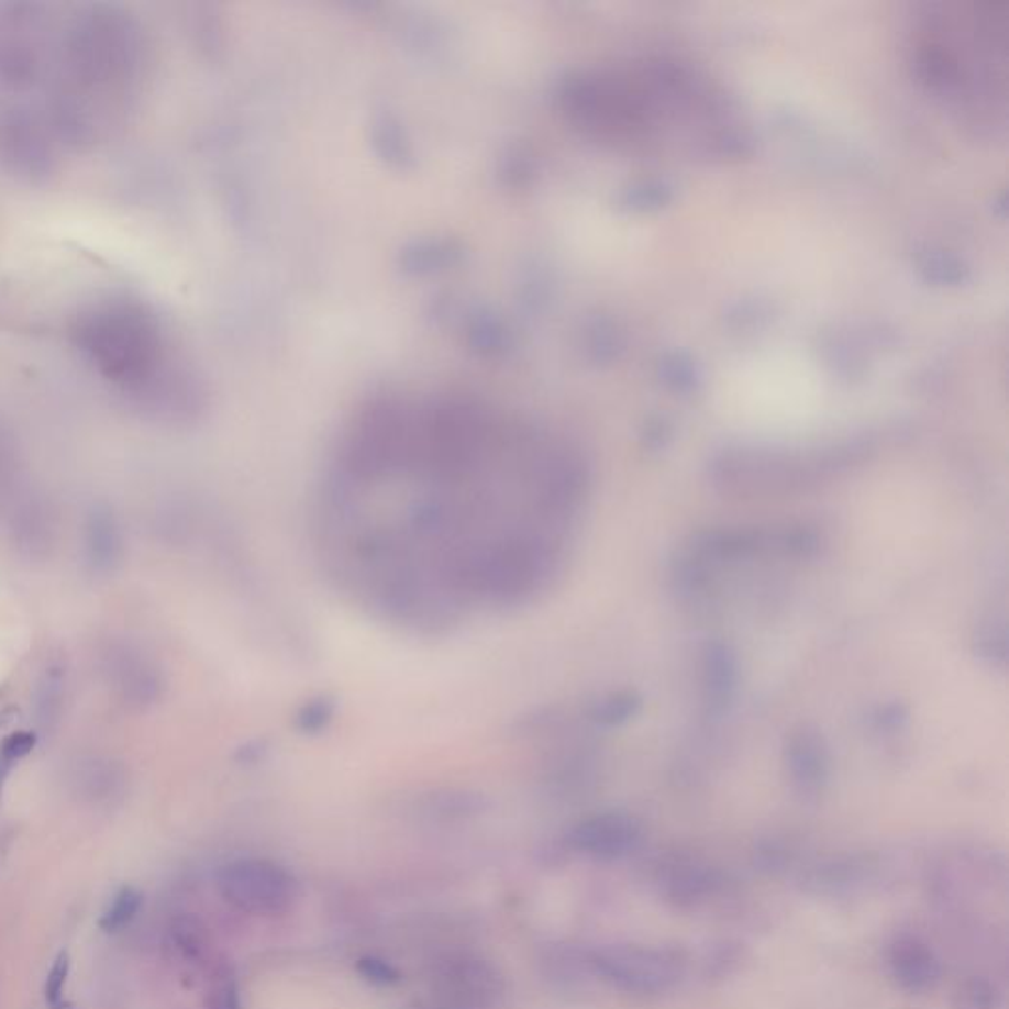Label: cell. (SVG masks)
<instances>
[{
  "mask_svg": "<svg viewBox=\"0 0 1009 1009\" xmlns=\"http://www.w3.org/2000/svg\"><path fill=\"white\" fill-rule=\"evenodd\" d=\"M151 71L143 24L117 4H87L59 22L49 119L62 148L93 151L133 124Z\"/></svg>",
  "mask_w": 1009,
  "mask_h": 1009,
  "instance_id": "cell-1",
  "label": "cell"
},
{
  "mask_svg": "<svg viewBox=\"0 0 1009 1009\" xmlns=\"http://www.w3.org/2000/svg\"><path fill=\"white\" fill-rule=\"evenodd\" d=\"M69 342L111 391L146 417L184 420L198 409L196 381L180 343L141 298L113 295L84 306L71 318Z\"/></svg>",
  "mask_w": 1009,
  "mask_h": 1009,
  "instance_id": "cell-2",
  "label": "cell"
},
{
  "mask_svg": "<svg viewBox=\"0 0 1009 1009\" xmlns=\"http://www.w3.org/2000/svg\"><path fill=\"white\" fill-rule=\"evenodd\" d=\"M1008 0H980L936 9L923 22L919 40L924 71L958 109L991 114L996 96L1006 97Z\"/></svg>",
  "mask_w": 1009,
  "mask_h": 1009,
  "instance_id": "cell-3",
  "label": "cell"
},
{
  "mask_svg": "<svg viewBox=\"0 0 1009 1009\" xmlns=\"http://www.w3.org/2000/svg\"><path fill=\"white\" fill-rule=\"evenodd\" d=\"M57 26L44 4H0V114L52 123L48 93Z\"/></svg>",
  "mask_w": 1009,
  "mask_h": 1009,
  "instance_id": "cell-4",
  "label": "cell"
},
{
  "mask_svg": "<svg viewBox=\"0 0 1009 1009\" xmlns=\"http://www.w3.org/2000/svg\"><path fill=\"white\" fill-rule=\"evenodd\" d=\"M496 448V426L486 412L464 402L410 409L409 474L459 484L477 474Z\"/></svg>",
  "mask_w": 1009,
  "mask_h": 1009,
  "instance_id": "cell-5",
  "label": "cell"
},
{
  "mask_svg": "<svg viewBox=\"0 0 1009 1009\" xmlns=\"http://www.w3.org/2000/svg\"><path fill=\"white\" fill-rule=\"evenodd\" d=\"M591 974L613 990L661 996L685 980L690 958L683 949L657 944H608L590 951Z\"/></svg>",
  "mask_w": 1009,
  "mask_h": 1009,
  "instance_id": "cell-6",
  "label": "cell"
},
{
  "mask_svg": "<svg viewBox=\"0 0 1009 1009\" xmlns=\"http://www.w3.org/2000/svg\"><path fill=\"white\" fill-rule=\"evenodd\" d=\"M221 897L239 911L251 914H282L300 894L296 877L268 860H237L218 872Z\"/></svg>",
  "mask_w": 1009,
  "mask_h": 1009,
  "instance_id": "cell-7",
  "label": "cell"
},
{
  "mask_svg": "<svg viewBox=\"0 0 1009 1009\" xmlns=\"http://www.w3.org/2000/svg\"><path fill=\"white\" fill-rule=\"evenodd\" d=\"M643 824L633 814L606 810L580 820L570 830L568 844L584 856L610 862L633 854L643 844Z\"/></svg>",
  "mask_w": 1009,
  "mask_h": 1009,
  "instance_id": "cell-8",
  "label": "cell"
},
{
  "mask_svg": "<svg viewBox=\"0 0 1009 1009\" xmlns=\"http://www.w3.org/2000/svg\"><path fill=\"white\" fill-rule=\"evenodd\" d=\"M655 886L670 903L698 907L724 894L728 876L702 860L673 857L657 867Z\"/></svg>",
  "mask_w": 1009,
  "mask_h": 1009,
  "instance_id": "cell-9",
  "label": "cell"
},
{
  "mask_svg": "<svg viewBox=\"0 0 1009 1009\" xmlns=\"http://www.w3.org/2000/svg\"><path fill=\"white\" fill-rule=\"evenodd\" d=\"M887 966L897 986L913 996L933 991L943 978L941 958L917 934H897L887 951Z\"/></svg>",
  "mask_w": 1009,
  "mask_h": 1009,
  "instance_id": "cell-10",
  "label": "cell"
},
{
  "mask_svg": "<svg viewBox=\"0 0 1009 1009\" xmlns=\"http://www.w3.org/2000/svg\"><path fill=\"white\" fill-rule=\"evenodd\" d=\"M876 874V864L864 856L830 857L802 872L800 884L827 896H839L854 891L856 887L866 886Z\"/></svg>",
  "mask_w": 1009,
  "mask_h": 1009,
  "instance_id": "cell-11",
  "label": "cell"
},
{
  "mask_svg": "<svg viewBox=\"0 0 1009 1009\" xmlns=\"http://www.w3.org/2000/svg\"><path fill=\"white\" fill-rule=\"evenodd\" d=\"M117 655L119 657H113L111 665V675L117 678V688H121L124 696L134 698V702L141 705L154 700L160 690L158 673L136 653L133 655L129 651H121Z\"/></svg>",
  "mask_w": 1009,
  "mask_h": 1009,
  "instance_id": "cell-12",
  "label": "cell"
},
{
  "mask_svg": "<svg viewBox=\"0 0 1009 1009\" xmlns=\"http://www.w3.org/2000/svg\"><path fill=\"white\" fill-rule=\"evenodd\" d=\"M819 750V743L812 738H802L790 750V769L802 795H817L827 779V759Z\"/></svg>",
  "mask_w": 1009,
  "mask_h": 1009,
  "instance_id": "cell-13",
  "label": "cell"
},
{
  "mask_svg": "<svg viewBox=\"0 0 1009 1009\" xmlns=\"http://www.w3.org/2000/svg\"><path fill=\"white\" fill-rule=\"evenodd\" d=\"M89 561L96 564L99 570H109L121 551V539L113 523V517L107 513H96L89 524Z\"/></svg>",
  "mask_w": 1009,
  "mask_h": 1009,
  "instance_id": "cell-14",
  "label": "cell"
},
{
  "mask_svg": "<svg viewBox=\"0 0 1009 1009\" xmlns=\"http://www.w3.org/2000/svg\"><path fill=\"white\" fill-rule=\"evenodd\" d=\"M143 907V894L133 886H124L114 894L113 899L107 905L106 911L99 919L101 931L113 934L123 931L124 927L133 923L134 917Z\"/></svg>",
  "mask_w": 1009,
  "mask_h": 1009,
  "instance_id": "cell-15",
  "label": "cell"
},
{
  "mask_svg": "<svg viewBox=\"0 0 1009 1009\" xmlns=\"http://www.w3.org/2000/svg\"><path fill=\"white\" fill-rule=\"evenodd\" d=\"M170 939L174 949L180 953L181 958L186 961H201L203 954L208 951V933L206 927L200 923V919L184 914L178 917L171 923Z\"/></svg>",
  "mask_w": 1009,
  "mask_h": 1009,
  "instance_id": "cell-16",
  "label": "cell"
},
{
  "mask_svg": "<svg viewBox=\"0 0 1009 1009\" xmlns=\"http://www.w3.org/2000/svg\"><path fill=\"white\" fill-rule=\"evenodd\" d=\"M62 702H64V675L59 668H49L44 678L40 680L38 692H36V720L44 730H48L56 722Z\"/></svg>",
  "mask_w": 1009,
  "mask_h": 1009,
  "instance_id": "cell-17",
  "label": "cell"
},
{
  "mask_svg": "<svg viewBox=\"0 0 1009 1009\" xmlns=\"http://www.w3.org/2000/svg\"><path fill=\"white\" fill-rule=\"evenodd\" d=\"M954 1009H1000V991L984 976H971L956 988Z\"/></svg>",
  "mask_w": 1009,
  "mask_h": 1009,
  "instance_id": "cell-18",
  "label": "cell"
},
{
  "mask_svg": "<svg viewBox=\"0 0 1009 1009\" xmlns=\"http://www.w3.org/2000/svg\"><path fill=\"white\" fill-rule=\"evenodd\" d=\"M334 698L325 695L314 696L296 710L295 728L304 735H318L330 728L334 722Z\"/></svg>",
  "mask_w": 1009,
  "mask_h": 1009,
  "instance_id": "cell-19",
  "label": "cell"
},
{
  "mask_svg": "<svg viewBox=\"0 0 1009 1009\" xmlns=\"http://www.w3.org/2000/svg\"><path fill=\"white\" fill-rule=\"evenodd\" d=\"M206 1008L241 1009L237 978L229 966H220L213 972L206 994Z\"/></svg>",
  "mask_w": 1009,
  "mask_h": 1009,
  "instance_id": "cell-20",
  "label": "cell"
},
{
  "mask_svg": "<svg viewBox=\"0 0 1009 1009\" xmlns=\"http://www.w3.org/2000/svg\"><path fill=\"white\" fill-rule=\"evenodd\" d=\"M34 743H36L34 733L20 732L12 733L0 745V799H2V790H4V785L9 781L10 775L14 772L16 763L20 759H24L32 752Z\"/></svg>",
  "mask_w": 1009,
  "mask_h": 1009,
  "instance_id": "cell-21",
  "label": "cell"
},
{
  "mask_svg": "<svg viewBox=\"0 0 1009 1009\" xmlns=\"http://www.w3.org/2000/svg\"><path fill=\"white\" fill-rule=\"evenodd\" d=\"M637 702L629 695H613L596 702L591 708V720L601 725L623 724L629 716L635 714Z\"/></svg>",
  "mask_w": 1009,
  "mask_h": 1009,
  "instance_id": "cell-22",
  "label": "cell"
},
{
  "mask_svg": "<svg viewBox=\"0 0 1009 1009\" xmlns=\"http://www.w3.org/2000/svg\"><path fill=\"white\" fill-rule=\"evenodd\" d=\"M355 971L362 976L363 980L369 982L373 986H379V988H391V986H397L402 980V974H400L395 964L377 958V956L359 958L355 964Z\"/></svg>",
  "mask_w": 1009,
  "mask_h": 1009,
  "instance_id": "cell-23",
  "label": "cell"
},
{
  "mask_svg": "<svg viewBox=\"0 0 1009 1009\" xmlns=\"http://www.w3.org/2000/svg\"><path fill=\"white\" fill-rule=\"evenodd\" d=\"M710 678H712V695L718 700L728 698V690L732 688L733 663L725 648H716L710 655Z\"/></svg>",
  "mask_w": 1009,
  "mask_h": 1009,
  "instance_id": "cell-24",
  "label": "cell"
},
{
  "mask_svg": "<svg viewBox=\"0 0 1009 1009\" xmlns=\"http://www.w3.org/2000/svg\"><path fill=\"white\" fill-rule=\"evenodd\" d=\"M69 968H71L69 953H67V951H62V953L57 954L54 964H52L48 976H46V984H44L46 1006L54 1004V1001L62 1000V998H66V984L67 976H69Z\"/></svg>",
  "mask_w": 1009,
  "mask_h": 1009,
  "instance_id": "cell-25",
  "label": "cell"
},
{
  "mask_svg": "<svg viewBox=\"0 0 1009 1009\" xmlns=\"http://www.w3.org/2000/svg\"><path fill=\"white\" fill-rule=\"evenodd\" d=\"M10 469H12V450H10L9 440L4 436V432L0 429V486H2L4 477L9 476Z\"/></svg>",
  "mask_w": 1009,
  "mask_h": 1009,
  "instance_id": "cell-26",
  "label": "cell"
},
{
  "mask_svg": "<svg viewBox=\"0 0 1009 1009\" xmlns=\"http://www.w3.org/2000/svg\"><path fill=\"white\" fill-rule=\"evenodd\" d=\"M48 1009H77L74 1001L67 1000V998H62V1000L54 1001L49 1004Z\"/></svg>",
  "mask_w": 1009,
  "mask_h": 1009,
  "instance_id": "cell-27",
  "label": "cell"
}]
</instances>
